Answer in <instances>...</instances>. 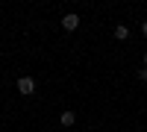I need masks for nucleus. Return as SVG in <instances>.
Listing matches in <instances>:
<instances>
[{
  "label": "nucleus",
  "mask_w": 147,
  "mask_h": 132,
  "mask_svg": "<svg viewBox=\"0 0 147 132\" xmlns=\"http://www.w3.org/2000/svg\"><path fill=\"white\" fill-rule=\"evenodd\" d=\"M18 91H21V94H32V91H35V79H32V76H21V79H18Z\"/></svg>",
  "instance_id": "obj_1"
},
{
  "label": "nucleus",
  "mask_w": 147,
  "mask_h": 132,
  "mask_svg": "<svg viewBox=\"0 0 147 132\" xmlns=\"http://www.w3.org/2000/svg\"><path fill=\"white\" fill-rule=\"evenodd\" d=\"M62 27H65L68 32H74V29L80 27V18H77V15H65V18H62Z\"/></svg>",
  "instance_id": "obj_2"
},
{
  "label": "nucleus",
  "mask_w": 147,
  "mask_h": 132,
  "mask_svg": "<svg viewBox=\"0 0 147 132\" xmlns=\"http://www.w3.org/2000/svg\"><path fill=\"white\" fill-rule=\"evenodd\" d=\"M115 38H121V41L129 38V27H127V23H118V27H115Z\"/></svg>",
  "instance_id": "obj_3"
},
{
  "label": "nucleus",
  "mask_w": 147,
  "mask_h": 132,
  "mask_svg": "<svg viewBox=\"0 0 147 132\" xmlns=\"http://www.w3.org/2000/svg\"><path fill=\"white\" fill-rule=\"evenodd\" d=\"M59 121H62V126H74V121H77V115H74V112L68 109V112H62V115H59Z\"/></svg>",
  "instance_id": "obj_4"
},
{
  "label": "nucleus",
  "mask_w": 147,
  "mask_h": 132,
  "mask_svg": "<svg viewBox=\"0 0 147 132\" xmlns=\"http://www.w3.org/2000/svg\"><path fill=\"white\" fill-rule=\"evenodd\" d=\"M141 32H144V35H147V21H144V23H141Z\"/></svg>",
  "instance_id": "obj_5"
},
{
  "label": "nucleus",
  "mask_w": 147,
  "mask_h": 132,
  "mask_svg": "<svg viewBox=\"0 0 147 132\" xmlns=\"http://www.w3.org/2000/svg\"><path fill=\"white\" fill-rule=\"evenodd\" d=\"M144 68H147V56H144Z\"/></svg>",
  "instance_id": "obj_6"
}]
</instances>
